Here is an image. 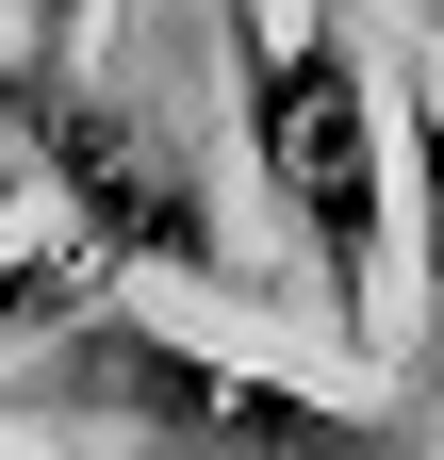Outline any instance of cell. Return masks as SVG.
<instances>
[{"instance_id": "1", "label": "cell", "mask_w": 444, "mask_h": 460, "mask_svg": "<svg viewBox=\"0 0 444 460\" xmlns=\"http://www.w3.org/2000/svg\"><path fill=\"white\" fill-rule=\"evenodd\" d=\"M214 49H231L247 198L297 247L329 345H346V362H395V83H378V49L329 17V0H297V17L280 0H231Z\"/></svg>"}, {"instance_id": "2", "label": "cell", "mask_w": 444, "mask_h": 460, "mask_svg": "<svg viewBox=\"0 0 444 460\" xmlns=\"http://www.w3.org/2000/svg\"><path fill=\"white\" fill-rule=\"evenodd\" d=\"M33 394L17 411H49L67 444H132V460H444L412 411H346V394H313L280 362H231V345L164 329V313H83L67 345H33L17 362Z\"/></svg>"}, {"instance_id": "3", "label": "cell", "mask_w": 444, "mask_h": 460, "mask_svg": "<svg viewBox=\"0 0 444 460\" xmlns=\"http://www.w3.org/2000/svg\"><path fill=\"white\" fill-rule=\"evenodd\" d=\"M0 148H17V181L49 198V230L99 263V279H214L231 296V198H214V164L164 132L132 83L67 66V49H17L0 66Z\"/></svg>"}, {"instance_id": "4", "label": "cell", "mask_w": 444, "mask_h": 460, "mask_svg": "<svg viewBox=\"0 0 444 460\" xmlns=\"http://www.w3.org/2000/svg\"><path fill=\"white\" fill-rule=\"evenodd\" d=\"M395 198H412V313H395V345L444 378V66L395 83Z\"/></svg>"}, {"instance_id": "5", "label": "cell", "mask_w": 444, "mask_h": 460, "mask_svg": "<svg viewBox=\"0 0 444 460\" xmlns=\"http://www.w3.org/2000/svg\"><path fill=\"white\" fill-rule=\"evenodd\" d=\"M83 313H116V279H99L67 230H17V247H0V378H17L33 345H67Z\"/></svg>"}, {"instance_id": "6", "label": "cell", "mask_w": 444, "mask_h": 460, "mask_svg": "<svg viewBox=\"0 0 444 460\" xmlns=\"http://www.w3.org/2000/svg\"><path fill=\"white\" fill-rule=\"evenodd\" d=\"M412 33H428V66H444V0H412Z\"/></svg>"}, {"instance_id": "7", "label": "cell", "mask_w": 444, "mask_h": 460, "mask_svg": "<svg viewBox=\"0 0 444 460\" xmlns=\"http://www.w3.org/2000/svg\"><path fill=\"white\" fill-rule=\"evenodd\" d=\"M17 198H33V181H17V148H0V214H17Z\"/></svg>"}]
</instances>
